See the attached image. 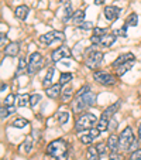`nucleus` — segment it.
I'll return each instance as SVG.
<instances>
[{
    "instance_id": "f257e3e1",
    "label": "nucleus",
    "mask_w": 141,
    "mask_h": 160,
    "mask_svg": "<svg viewBox=\"0 0 141 160\" xmlns=\"http://www.w3.org/2000/svg\"><path fill=\"white\" fill-rule=\"evenodd\" d=\"M47 153L55 160H68L69 150H68V143L63 139L52 140L48 146H47Z\"/></svg>"
},
{
    "instance_id": "f03ea898",
    "label": "nucleus",
    "mask_w": 141,
    "mask_h": 160,
    "mask_svg": "<svg viewBox=\"0 0 141 160\" xmlns=\"http://www.w3.org/2000/svg\"><path fill=\"white\" fill-rule=\"evenodd\" d=\"M99 119L96 118V115H93L90 112H83L82 115H79V118L76 119L75 123V130L78 133L83 132V130H87L90 128L95 126V123H97Z\"/></svg>"
},
{
    "instance_id": "7ed1b4c3",
    "label": "nucleus",
    "mask_w": 141,
    "mask_h": 160,
    "mask_svg": "<svg viewBox=\"0 0 141 160\" xmlns=\"http://www.w3.org/2000/svg\"><path fill=\"white\" fill-rule=\"evenodd\" d=\"M95 102V95L93 92H86V94H82V95H78L75 97V101L72 103V111L75 113H79V112H83L86 108L93 105Z\"/></svg>"
},
{
    "instance_id": "20e7f679",
    "label": "nucleus",
    "mask_w": 141,
    "mask_h": 160,
    "mask_svg": "<svg viewBox=\"0 0 141 160\" xmlns=\"http://www.w3.org/2000/svg\"><path fill=\"white\" fill-rule=\"evenodd\" d=\"M133 143H134V135H133L131 128L127 126L119 135V149L123 152H129Z\"/></svg>"
},
{
    "instance_id": "39448f33",
    "label": "nucleus",
    "mask_w": 141,
    "mask_h": 160,
    "mask_svg": "<svg viewBox=\"0 0 141 160\" xmlns=\"http://www.w3.org/2000/svg\"><path fill=\"white\" fill-rule=\"evenodd\" d=\"M44 65V57H42L40 52H33V54L28 57V70L27 74L28 75H34L35 72H38L40 70Z\"/></svg>"
},
{
    "instance_id": "423d86ee",
    "label": "nucleus",
    "mask_w": 141,
    "mask_h": 160,
    "mask_svg": "<svg viewBox=\"0 0 141 160\" xmlns=\"http://www.w3.org/2000/svg\"><path fill=\"white\" fill-rule=\"evenodd\" d=\"M103 61V54L100 51H96V50H90V54L86 57L85 60V65L89 68V70L96 71V68H99V65Z\"/></svg>"
},
{
    "instance_id": "0eeeda50",
    "label": "nucleus",
    "mask_w": 141,
    "mask_h": 160,
    "mask_svg": "<svg viewBox=\"0 0 141 160\" xmlns=\"http://www.w3.org/2000/svg\"><path fill=\"white\" fill-rule=\"evenodd\" d=\"M93 78L97 84L105 85V87H111V85L116 84V77L111 75L110 72H106V71H95Z\"/></svg>"
},
{
    "instance_id": "6e6552de",
    "label": "nucleus",
    "mask_w": 141,
    "mask_h": 160,
    "mask_svg": "<svg viewBox=\"0 0 141 160\" xmlns=\"http://www.w3.org/2000/svg\"><path fill=\"white\" fill-rule=\"evenodd\" d=\"M100 133L102 132H100L97 128H90V129L83 130V132L79 133V140H81L83 145H90L96 138H99Z\"/></svg>"
},
{
    "instance_id": "1a4fd4ad",
    "label": "nucleus",
    "mask_w": 141,
    "mask_h": 160,
    "mask_svg": "<svg viewBox=\"0 0 141 160\" xmlns=\"http://www.w3.org/2000/svg\"><path fill=\"white\" fill-rule=\"evenodd\" d=\"M61 41H63V33H61V31H51V33L40 36V42H42L45 45H51L54 42H61Z\"/></svg>"
},
{
    "instance_id": "9d476101",
    "label": "nucleus",
    "mask_w": 141,
    "mask_h": 160,
    "mask_svg": "<svg viewBox=\"0 0 141 160\" xmlns=\"http://www.w3.org/2000/svg\"><path fill=\"white\" fill-rule=\"evenodd\" d=\"M69 55H71V51L62 45V47H58V48H55L54 51H52L51 58L54 62H58V61H61L62 58H66V57H69Z\"/></svg>"
},
{
    "instance_id": "9b49d317",
    "label": "nucleus",
    "mask_w": 141,
    "mask_h": 160,
    "mask_svg": "<svg viewBox=\"0 0 141 160\" xmlns=\"http://www.w3.org/2000/svg\"><path fill=\"white\" fill-rule=\"evenodd\" d=\"M130 61H135L134 54H131V52H126V54L119 55V57H117L116 60L113 61V64H111V65H113L114 68H119L120 65H123V64L130 62Z\"/></svg>"
},
{
    "instance_id": "f8f14e48",
    "label": "nucleus",
    "mask_w": 141,
    "mask_h": 160,
    "mask_svg": "<svg viewBox=\"0 0 141 160\" xmlns=\"http://www.w3.org/2000/svg\"><path fill=\"white\" fill-rule=\"evenodd\" d=\"M121 10L117 9V7L114 6H107L105 7V10H103V13H105V17L107 18L109 21H114L117 17H119V14H120Z\"/></svg>"
},
{
    "instance_id": "ddd939ff",
    "label": "nucleus",
    "mask_w": 141,
    "mask_h": 160,
    "mask_svg": "<svg viewBox=\"0 0 141 160\" xmlns=\"http://www.w3.org/2000/svg\"><path fill=\"white\" fill-rule=\"evenodd\" d=\"M61 87H62V85L58 82V84L51 85L49 88H47V89H45V94H47V97L51 98V99H57V98L59 97L61 94H62V91H61Z\"/></svg>"
},
{
    "instance_id": "4468645a",
    "label": "nucleus",
    "mask_w": 141,
    "mask_h": 160,
    "mask_svg": "<svg viewBox=\"0 0 141 160\" xmlns=\"http://www.w3.org/2000/svg\"><path fill=\"white\" fill-rule=\"evenodd\" d=\"M18 52H20V44L18 42H10L4 48V54L7 57H17Z\"/></svg>"
},
{
    "instance_id": "2eb2a0df",
    "label": "nucleus",
    "mask_w": 141,
    "mask_h": 160,
    "mask_svg": "<svg viewBox=\"0 0 141 160\" xmlns=\"http://www.w3.org/2000/svg\"><path fill=\"white\" fill-rule=\"evenodd\" d=\"M107 148L109 150L113 153V152H117V149H119V136L117 135H110L107 139Z\"/></svg>"
},
{
    "instance_id": "dca6fc26",
    "label": "nucleus",
    "mask_w": 141,
    "mask_h": 160,
    "mask_svg": "<svg viewBox=\"0 0 141 160\" xmlns=\"http://www.w3.org/2000/svg\"><path fill=\"white\" fill-rule=\"evenodd\" d=\"M28 13H30V9H28L27 6H17V9L14 10V14L17 18H20V20H26L28 16Z\"/></svg>"
},
{
    "instance_id": "f3484780",
    "label": "nucleus",
    "mask_w": 141,
    "mask_h": 160,
    "mask_svg": "<svg viewBox=\"0 0 141 160\" xmlns=\"http://www.w3.org/2000/svg\"><path fill=\"white\" fill-rule=\"evenodd\" d=\"M116 41V34H105L100 37V44L102 47H110L113 42Z\"/></svg>"
},
{
    "instance_id": "a211bd4d",
    "label": "nucleus",
    "mask_w": 141,
    "mask_h": 160,
    "mask_svg": "<svg viewBox=\"0 0 141 160\" xmlns=\"http://www.w3.org/2000/svg\"><path fill=\"white\" fill-rule=\"evenodd\" d=\"M120 105H121L120 101H117V102H114L113 105H110L107 109H106V111H103V115H106L109 119H111V118H113V115L117 112V109L120 108Z\"/></svg>"
},
{
    "instance_id": "6ab92c4d",
    "label": "nucleus",
    "mask_w": 141,
    "mask_h": 160,
    "mask_svg": "<svg viewBox=\"0 0 141 160\" xmlns=\"http://www.w3.org/2000/svg\"><path fill=\"white\" fill-rule=\"evenodd\" d=\"M86 157L87 160H100V154L97 152L96 146H89L86 150Z\"/></svg>"
},
{
    "instance_id": "aec40b11",
    "label": "nucleus",
    "mask_w": 141,
    "mask_h": 160,
    "mask_svg": "<svg viewBox=\"0 0 141 160\" xmlns=\"http://www.w3.org/2000/svg\"><path fill=\"white\" fill-rule=\"evenodd\" d=\"M28 70V61L26 60L24 57H21L20 60H18V68H17V72H16V75H21V74L27 72Z\"/></svg>"
},
{
    "instance_id": "412c9836",
    "label": "nucleus",
    "mask_w": 141,
    "mask_h": 160,
    "mask_svg": "<svg viewBox=\"0 0 141 160\" xmlns=\"http://www.w3.org/2000/svg\"><path fill=\"white\" fill-rule=\"evenodd\" d=\"M72 21H73V24H76L79 27V26L82 24L85 21V13H83V10H76L75 13H73V16H72Z\"/></svg>"
},
{
    "instance_id": "4be33fe9",
    "label": "nucleus",
    "mask_w": 141,
    "mask_h": 160,
    "mask_svg": "<svg viewBox=\"0 0 141 160\" xmlns=\"http://www.w3.org/2000/svg\"><path fill=\"white\" fill-rule=\"evenodd\" d=\"M54 72H55V70L51 67V68L47 71V74H45L44 81H42V85L45 87V89H47V88H49V85H51V81H52V78H54Z\"/></svg>"
},
{
    "instance_id": "5701e85b",
    "label": "nucleus",
    "mask_w": 141,
    "mask_h": 160,
    "mask_svg": "<svg viewBox=\"0 0 141 160\" xmlns=\"http://www.w3.org/2000/svg\"><path fill=\"white\" fill-rule=\"evenodd\" d=\"M31 95L28 94H23V95H17V105L18 106H27L30 103Z\"/></svg>"
},
{
    "instance_id": "b1692460",
    "label": "nucleus",
    "mask_w": 141,
    "mask_h": 160,
    "mask_svg": "<svg viewBox=\"0 0 141 160\" xmlns=\"http://www.w3.org/2000/svg\"><path fill=\"white\" fill-rule=\"evenodd\" d=\"M133 64H134V61H130V62H127V64H123V65H120L119 68H117V71H116V74H117V77H121V75H124V74L127 72V71L130 70L133 67Z\"/></svg>"
},
{
    "instance_id": "393cba45",
    "label": "nucleus",
    "mask_w": 141,
    "mask_h": 160,
    "mask_svg": "<svg viewBox=\"0 0 141 160\" xmlns=\"http://www.w3.org/2000/svg\"><path fill=\"white\" fill-rule=\"evenodd\" d=\"M138 24V16L135 14V13H131V14L129 16V17L126 18V26L127 27H135V26Z\"/></svg>"
},
{
    "instance_id": "a878e982",
    "label": "nucleus",
    "mask_w": 141,
    "mask_h": 160,
    "mask_svg": "<svg viewBox=\"0 0 141 160\" xmlns=\"http://www.w3.org/2000/svg\"><path fill=\"white\" fill-rule=\"evenodd\" d=\"M4 105L6 106H16L17 105V95H14V94L7 95L6 99H4Z\"/></svg>"
},
{
    "instance_id": "bb28decb",
    "label": "nucleus",
    "mask_w": 141,
    "mask_h": 160,
    "mask_svg": "<svg viewBox=\"0 0 141 160\" xmlns=\"http://www.w3.org/2000/svg\"><path fill=\"white\" fill-rule=\"evenodd\" d=\"M30 150H31V139H30V138H27L24 142L21 143L20 152H21V153H30Z\"/></svg>"
},
{
    "instance_id": "cd10ccee",
    "label": "nucleus",
    "mask_w": 141,
    "mask_h": 160,
    "mask_svg": "<svg viewBox=\"0 0 141 160\" xmlns=\"http://www.w3.org/2000/svg\"><path fill=\"white\" fill-rule=\"evenodd\" d=\"M62 13H63V16H62V21H65V23H66V21H68L69 18H72V16H73V9L68 4V6L65 7V10H63Z\"/></svg>"
},
{
    "instance_id": "c85d7f7f",
    "label": "nucleus",
    "mask_w": 141,
    "mask_h": 160,
    "mask_svg": "<svg viewBox=\"0 0 141 160\" xmlns=\"http://www.w3.org/2000/svg\"><path fill=\"white\" fill-rule=\"evenodd\" d=\"M71 97H72V87L68 85L65 89H62V101L63 102H68L71 99Z\"/></svg>"
},
{
    "instance_id": "c756f323",
    "label": "nucleus",
    "mask_w": 141,
    "mask_h": 160,
    "mask_svg": "<svg viewBox=\"0 0 141 160\" xmlns=\"http://www.w3.org/2000/svg\"><path fill=\"white\" fill-rule=\"evenodd\" d=\"M69 81H72V74L71 72H62L59 77V84L61 85H66L69 84Z\"/></svg>"
},
{
    "instance_id": "7c9ffc66",
    "label": "nucleus",
    "mask_w": 141,
    "mask_h": 160,
    "mask_svg": "<svg viewBox=\"0 0 141 160\" xmlns=\"http://www.w3.org/2000/svg\"><path fill=\"white\" fill-rule=\"evenodd\" d=\"M13 126L14 128H24V126H27V121L26 119H23V118H16L14 119V122H13Z\"/></svg>"
},
{
    "instance_id": "2f4dec72",
    "label": "nucleus",
    "mask_w": 141,
    "mask_h": 160,
    "mask_svg": "<svg viewBox=\"0 0 141 160\" xmlns=\"http://www.w3.org/2000/svg\"><path fill=\"white\" fill-rule=\"evenodd\" d=\"M68 119H69V115L66 113V112H59V113H58V122H59L61 125L66 123Z\"/></svg>"
},
{
    "instance_id": "473e14b6",
    "label": "nucleus",
    "mask_w": 141,
    "mask_h": 160,
    "mask_svg": "<svg viewBox=\"0 0 141 160\" xmlns=\"http://www.w3.org/2000/svg\"><path fill=\"white\" fill-rule=\"evenodd\" d=\"M41 101V95L40 94H34V95H31V99H30V106H37V103Z\"/></svg>"
},
{
    "instance_id": "72a5a7b5",
    "label": "nucleus",
    "mask_w": 141,
    "mask_h": 160,
    "mask_svg": "<svg viewBox=\"0 0 141 160\" xmlns=\"http://www.w3.org/2000/svg\"><path fill=\"white\" fill-rule=\"evenodd\" d=\"M96 149H97V152H99V154L102 156V154L106 153V149H109V148H107V145H105V143H97Z\"/></svg>"
},
{
    "instance_id": "f704fd0d",
    "label": "nucleus",
    "mask_w": 141,
    "mask_h": 160,
    "mask_svg": "<svg viewBox=\"0 0 141 160\" xmlns=\"http://www.w3.org/2000/svg\"><path fill=\"white\" fill-rule=\"evenodd\" d=\"M9 44L10 42H9V40H7V36L2 34V36H0V45H2V48H6Z\"/></svg>"
},
{
    "instance_id": "c9c22d12",
    "label": "nucleus",
    "mask_w": 141,
    "mask_h": 160,
    "mask_svg": "<svg viewBox=\"0 0 141 160\" xmlns=\"http://www.w3.org/2000/svg\"><path fill=\"white\" fill-rule=\"evenodd\" d=\"M130 160H141V148L138 150L133 152L131 156H130Z\"/></svg>"
},
{
    "instance_id": "e433bc0d",
    "label": "nucleus",
    "mask_w": 141,
    "mask_h": 160,
    "mask_svg": "<svg viewBox=\"0 0 141 160\" xmlns=\"http://www.w3.org/2000/svg\"><path fill=\"white\" fill-rule=\"evenodd\" d=\"M105 34H106V30H105V28H100V27L93 28V36H99V37H102V36H105Z\"/></svg>"
},
{
    "instance_id": "4c0bfd02",
    "label": "nucleus",
    "mask_w": 141,
    "mask_h": 160,
    "mask_svg": "<svg viewBox=\"0 0 141 160\" xmlns=\"http://www.w3.org/2000/svg\"><path fill=\"white\" fill-rule=\"evenodd\" d=\"M109 160H123V156L119 154L117 152H113V153H110V156H109Z\"/></svg>"
},
{
    "instance_id": "58836bf2",
    "label": "nucleus",
    "mask_w": 141,
    "mask_h": 160,
    "mask_svg": "<svg viewBox=\"0 0 141 160\" xmlns=\"http://www.w3.org/2000/svg\"><path fill=\"white\" fill-rule=\"evenodd\" d=\"M93 24L90 23V21H83L81 26H79V28H82V30H89V28H92Z\"/></svg>"
},
{
    "instance_id": "ea45409f",
    "label": "nucleus",
    "mask_w": 141,
    "mask_h": 160,
    "mask_svg": "<svg viewBox=\"0 0 141 160\" xmlns=\"http://www.w3.org/2000/svg\"><path fill=\"white\" fill-rule=\"evenodd\" d=\"M9 115H10V113H9V111H7V108L3 105V106H2V121H4V119H6Z\"/></svg>"
},
{
    "instance_id": "a19ab883",
    "label": "nucleus",
    "mask_w": 141,
    "mask_h": 160,
    "mask_svg": "<svg viewBox=\"0 0 141 160\" xmlns=\"http://www.w3.org/2000/svg\"><path fill=\"white\" fill-rule=\"evenodd\" d=\"M126 30H127V26L124 24V27H123V28H120V30H117L114 34H119V36H121V37H126V36H127Z\"/></svg>"
},
{
    "instance_id": "79ce46f5",
    "label": "nucleus",
    "mask_w": 141,
    "mask_h": 160,
    "mask_svg": "<svg viewBox=\"0 0 141 160\" xmlns=\"http://www.w3.org/2000/svg\"><path fill=\"white\" fill-rule=\"evenodd\" d=\"M90 42H92V44L93 45H95V44H100V37L99 36H92V37H90Z\"/></svg>"
},
{
    "instance_id": "37998d69",
    "label": "nucleus",
    "mask_w": 141,
    "mask_h": 160,
    "mask_svg": "<svg viewBox=\"0 0 141 160\" xmlns=\"http://www.w3.org/2000/svg\"><path fill=\"white\" fill-rule=\"evenodd\" d=\"M114 128H116V121H114V119H110V122H109V129L113 130Z\"/></svg>"
},
{
    "instance_id": "c03bdc74",
    "label": "nucleus",
    "mask_w": 141,
    "mask_h": 160,
    "mask_svg": "<svg viewBox=\"0 0 141 160\" xmlns=\"http://www.w3.org/2000/svg\"><path fill=\"white\" fill-rule=\"evenodd\" d=\"M105 0H95V4H103Z\"/></svg>"
},
{
    "instance_id": "a18cd8bd",
    "label": "nucleus",
    "mask_w": 141,
    "mask_h": 160,
    "mask_svg": "<svg viewBox=\"0 0 141 160\" xmlns=\"http://www.w3.org/2000/svg\"><path fill=\"white\" fill-rule=\"evenodd\" d=\"M138 139H140V142H141V125L138 126Z\"/></svg>"
},
{
    "instance_id": "49530a36",
    "label": "nucleus",
    "mask_w": 141,
    "mask_h": 160,
    "mask_svg": "<svg viewBox=\"0 0 141 160\" xmlns=\"http://www.w3.org/2000/svg\"><path fill=\"white\" fill-rule=\"evenodd\" d=\"M61 2H62V3H68L69 0H61Z\"/></svg>"
}]
</instances>
